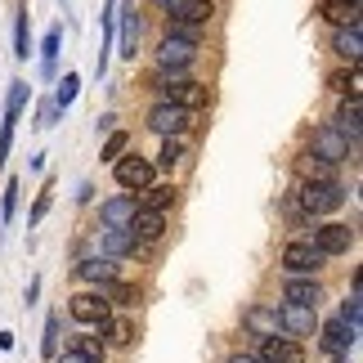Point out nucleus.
Instances as JSON below:
<instances>
[{
    "label": "nucleus",
    "instance_id": "aec40b11",
    "mask_svg": "<svg viewBox=\"0 0 363 363\" xmlns=\"http://www.w3.org/2000/svg\"><path fill=\"white\" fill-rule=\"evenodd\" d=\"M130 251H135L130 225H125V229H104V233H99V256H104V260H125Z\"/></svg>",
    "mask_w": 363,
    "mask_h": 363
},
{
    "label": "nucleus",
    "instance_id": "bb28decb",
    "mask_svg": "<svg viewBox=\"0 0 363 363\" xmlns=\"http://www.w3.org/2000/svg\"><path fill=\"white\" fill-rule=\"evenodd\" d=\"M94 332L104 337V345H108V341H113V345H130V341H135V328H130V318H104V323L94 328Z\"/></svg>",
    "mask_w": 363,
    "mask_h": 363
},
{
    "label": "nucleus",
    "instance_id": "39448f33",
    "mask_svg": "<svg viewBox=\"0 0 363 363\" xmlns=\"http://www.w3.org/2000/svg\"><path fill=\"white\" fill-rule=\"evenodd\" d=\"M113 179H117L121 193H130V198H135V193H144L152 184V162L139 157V152H125V157L113 162Z\"/></svg>",
    "mask_w": 363,
    "mask_h": 363
},
{
    "label": "nucleus",
    "instance_id": "a19ab883",
    "mask_svg": "<svg viewBox=\"0 0 363 363\" xmlns=\"http://www.w3.org/2000/svg\"><path fill=\"white\" fill-rule=\"evenodd\" d=\"M152 5H157V9H162V13H166V18H171V13H175V9H179V5H184V0H152Z\"/></svg>",
    "mask_w": 363,
    "mask_h": 363
},
{
    "label": "nucleus",
    "instance_id": "4468645a",
    "mask_svg": "<svg viewBox=\"0 0 363 363\" xmlns=\"http://www.w3.org/2000/svg\"><path fill=\"white\" fill-rule=\"evenodd\" d=\"M72 278H81V283H94V287H108L117 278V260H104V256H81L72 264Z\"/></svg>",
    "mask_w": 363,
    "mask_h": 363
},
{
    "label": "nucleus",
    "instance_id": "a878e982",
    "mask_svg": "<svg viewBox=\"0 0 363 363\" xmlns=\"http://www.w3.org/2000/svg\"><path fill=\"white\" fill-rule=\"evenodd\" d=\"M59 45H63V27L54 23L50 32H45V40H40V77H54V67H59Z\"/></svg>",
    "mask_w": 363,
    "mask_h": 363
},
{
    "label": "nucleus",
    "instance_id": "c03bdc74",
    "mask_svg": "<svg viewBox=\"0 0 363 363\" xmlns=\"http://www.w3.org/2000/svg\"><path fill=\"white\" fill-rule=\"evenodd\" d=\"M225 363H260V359H256V354H229Z\"/></svg>",
    "mask_w": 363,
    "mask_h": 363
},
{
    "label": "nucleus",
    "instance_id": "f257e3e1",
    "mask_svg": "<svg viewBox=\"0 0 363 363\" xmlns=\"http://www.w3.org/2000/svg\"><path fill=\"white\" fill-rule=\"evenodd\" d=\"M157 90H162L157 104L184 108V113H198V108H206V86H202V81H193L189 72H162V77H157Z\"/></svg>",
    "mask_w": 363,
    "mask_h": 363
},
{
    "label": "nucleus",
    "instance_id": "79ce46f5",
    "mask_svg": "<svg viewBox=\"0 0 363 363\" xmlns=\"http://www.w3.org/2000/svg\"><path fill=\"white\" fill-rule=\"evenodd\" d=\"M36 296H40V278H32V283H27V305H36Z\"/></svg>",
    "mask_w": 363,
    "mask_h": 363
},
{
    "label": "nucleus",
    "instance_id": "72a5a7b5",
    "mask_svg": "<svg viewBox=\"0 0 363 363\" xmlns=\"http://www.w3.org/2000/svg\"><path fill=\"white\" fill-rule=\"evenodd\" d=\"M99 296L108 301V310H113V305H135V296H139V291H135L130 283H117V278H113L108 287H99Z\"/></svg>",
    "mask_w": 363,
    "mask_h": 363
},
{
    "label": "nucleus",
    "instance_id": "4be33fe9",
    "mask_svg": "<svg viewBox=\"0 0 363 363\" xmlns=\"http://www.w3.org/2000/svg\"><path fill=\"white\" fill-rule=\"evenodd\" d=\"M162 229H166V216H162V211H135V220H130L135 242H152V238H162Z\"/></svg>",
    "mask_w": 363,
    "mask_h": 363
},
{
    "label": "nucleus",
    "instance_id": "cd10ccee",
    "mask_svg": "<svg viewBox=\"0 0 363 363\" xmlns=\"http://www.w3.org/2000/svg\"><path fill=\"white\" fill-rule=\"evenodd\" d=\"M72 354H81V359H90V363H104V354H108V345H104V337H99V332H81V337L72 341Z\"/></svg>",
    "mask_w": 363,
    "mask_h": 363
},
{
    "label": "nucleus",
    "instance_id": "7ed1b4c3",
    "mask_svg": "<svg viewBox=\"0 0 363 363\" xmlns=\"http://www.w3.org/2000/svg\"><path fill=\"white\" fill-rule=\"evenodd\" d=\"M193 63H198V40L166 32L162 45H157V67H162V72H189Z\"/></svg>",
    "mask_w": 363,
    "mask_h": 363
},
{
    "label": "nucleus",
    "instance_id": "412c9836",
    "mask_svg": "<svg viewBox=\"0 0 363 363\" xmlns=\"http://www.w3.org/2000/svg\"><path fill=\"white\" fill-rule=\"evenodd\" d=\"M332 54H341V59H350V67H359V59H363V32H359V27H337V32H332Z\"/></svg>",
    "mask_w": 363,
    "mask_h": 363
},
{
    "label": "nucleus",
    "instance_id": "c85d7f7f",
    "mask_svg": "<svg viewBox=\"0 0 363 363\" xmlns=\"http://www.w3.org/2000/svg\"><path fill=\"white\" fill-rule=\"evenodd\" d=\"M77 94H81V77L77 72H63V81H59V90H54V108H59V113H67V108L77 104Z\"/></svg>",
    "mask_w": 363,
    "mask_h": 363
},
{
    "label": "nucleus",
    "instance_id": "ea45409f",
    "mask_svg": "<svg viewBox=\"0 0 363 363\" xmlns=\"http://www.w3.org/2000/svg\"><path fill=\"white\" fill-rule=\"evenodd\" d=\"M94 130H99V135H113V130H117V117H113V113H104L99 121H94Z\"/></svg>",
    "mask_w": 363,
    "mask_h": 363
},
{
    "label": "nucleus",
    "instance_id": "a18cd8bd",
    "mask_svg": "<svg viewBox=\"0 0 363 363\" xmlns=\"http://www.w3.org/2000/svg\"><path fill=\"white\" fill-rule=\"evenodd\" d=\"M0 350H13V332H0Z\"/></svg>",
    "mask_w": 363,
    "mask_h": 363
},
{
    "label": "nucleus",
    "instance_id": "ddd939ff",
    "mask_svg": "<svg viewBox=\"0 0 363 363\" xmlns=\"http://www.w3.org/2000/svg\"><path fill=\"white\" fill-rule=\"evenodd\" d=\"M242 328L251 332V337H260V341L283 337V328H278V310H274V305H247V310H242Z\"/></svg>",
    "mask_w": 363,
    "mask_h": 363
},
{
    "label": "nucleus",
    "instance_id": "b1692460",
    "mask_svg": "<svg viewBox=\"0 0 363 363\" xmlns=\"http://www.w3.org/2000/svg\"><path fill=\"white\" fill-rule=\"evenodd\" d=\"M171 202H175V184H148L135 198L139 211H162V216H166V206H171Z\"/></svg>",
    "mask_w": 363,
    "mask_h": 363
},
{
    "label": "nucleus",
    "instance_id": "a211bd4d",
    "mask_svg": "<svg viewBox=\"0 0 363 363\" xmlns=\"http://www.w3.org/2000/svg\"><path fill=\"white\" fill-rule=\"evenodd\" d=\"M314 13L318 18H328V23H337V27H359L363 18H359V0H318L314 5Z\"/></svg>",
    "mask_w": 363,
    "mask_h": 363
},
{
    "label": "nucleus",
    "instance_id": "c9c22d12",
    "mask_svg": "<svg viewBox=\"0 0 363 363\" xmlns=\"http://www.w3.org/2000/svg\"><path fill=\"white\" fill-rule=\"evenodd\" d=\"M18 179H9V184H5V198H0V225H9V220H13V211H18Z\"/></svg>",
    "mask_w": 363,
    "mask_h": 363
},
{
    "label": "nucleus",
    "instance_id": "393cba45",
    "mask_svg": "<svg viewBox=\"0 0 363 363\" xmlns=\"http://www.w3.org/2000/svg\"><path fill=\"white\" fill-rule=\"evenodd\" d=\"M32 54V13H27V5H18V13H13V59H27Z\"/></svg>",
    "mask_w": 363,
    "mask_h": 363
},
{
    "label": "nucleus",
    "instance_id": "f3484780",
    "mask_svg": "<svg viewBox=\"0 0 363 363\" xmlns=\"http://www.w3.org/2000/svg\"><path fill=\"white\" fill-rule=\"evenodd\" d=\"M260 363H305V345L301 341H287V337H269L260 341Z\"/></svg>",
    "mask_w": 363,
    "mask_h": 363
},
{
    "label": "nucleus",
    "instance_id": "f704fd0d",
    "mask_svg": "<svg viewBox=\"0 0 363 363\" xmlns=\"http://www.w3.org/2000/svg\"><path fill=\"white\" fill-rule=\"evenodd\" d=\"M59 328H63L59 314H50V318H45V341H40V354H45L50 363L59 359Z\"/></svg>",
    "mask_w": 363,
    "mask_h": 363
},
{
    "label": "nucleus",
    "instance_id": "2eb2a0df",
    "mask_svg": "<svg viewBox=\"0 0 363 363\" xmlns=\"http://www.w3.org/2000/svg\"><path fill=\"white\" fill-rule=\"evenodd\" d=\"M135 40H139V9L130 0H117V45L125 59H135Z\"/></svg>",
    "mask_w": 363,
    "mask_h": 363
},
{
    "label": "nucleus",
    "instance_id": "473e14b6",
    "mask_svg": "<svg viewBox=\"0 0 363 363\" xmlns=\"http://www.w3.org/2000/svg\"><path fill=\"white\" fill-rule=\"evenodd\" d=\"M125 152H130V135H125V130L104 135V148H99V157H104V162H117V157H125Z\"/></svg>",
    "mask_w": 363,
    "mask_h": 363
},
{
    "label": "nucleus",
    "instance_id": "6ab92c4d",
    "mask_svg": "<svg viewBox=\"0 0 363 363\" xmlns=\"http://www.w3.org/2000/svg\"><path fill=\"white\" fill-rule=\"evenodd\" d=\"M135 211H139V206H135L130 193H117V198H108L99 206V220H104V229H125L135 220Z\"/></svg>",
    "mask_w": 363,
    "mask_h": 363
},
{
    "label": "nucleus",
    "instance_id": "7c9ffc66",
    "mask_svg": "<svg viewBox=\"0 0 363 363\" xmlns=\"http://www.w3.org/2000/svg\"><path fill=\"white\" fill-rule=\"evenodd\" d=\"M184 162V144H179V139H162V148H157V162H152V171H175V166Z\"/></svg>",
    "mask_w": 363,
    "mask_h": 363
},
{
    "label": "nucleus",
    "instance_id": "423d86ee",
    "mask_svg": "<svg viewBox=\"0 0 363 363\" xmlns=\"http://www.w3.org/2000/svg\"><path fill=\"white\" fill-rule=\"evenodd\" d=\"M350 144H345V139H341V130H337V125H318V130H314V139H310V152H305V157H318V162H328V166H337V162H345V157H350Z\"/></svg>",
    "mask_w": 363,
    "mask_h": 363
},
{
    "label": "nucleus",
    "instance_id": "4c0bfd02",
    "mask_svg": "<svg viewBox=\"0 0 363 363\" xmlns=\"http://www.w3.org/2000/svg\"><path fill=\"white\" fill-rule=\"evenodd\" d=\"M305 179H332V166L318 157H305Z\"/></svg>",
    "mask_w": 363,
    "mask_h": 363
},
{
    "label": "nucleus",
    "instance_id": "37998d69",
    "mask_svg": "<svg viewBox=\"0 0 363 363\" xmlns=\"http://www.w3.org/2000/svg\"><path fill=\"white\" fill-rule=\"evenodd\" d=\"M54 363H90V359H81V354H72V350H63V354L54 359Z\"/></svg>",
    "mask_w": 363,
    "mask_h": 363
},
{
    "label": "nucleus",
    "instance_id": "1a4fd4ad",
    "mask_svg": "<svg viewBox=\"0 0 363 363\" xmlns=\"http://www.w3.org/2000/svg\"><path fill=\"white\" fill-rule=\"evenodd\" d=\"M283 269H287V278H314L318 269H323V256L310 247V242H287L283 247Z\"/></svg>",
    "mask_w": 363,
    "mask_h": 363
},
{
    "label": "nucleus",
    "instance_id": "c756f323",
    "mask_svg": "<svg viewBox=\"0 0 363 363\" xmlns=\"http://www.w3.org/2000/svg\"><path fill=\"white\" fill-rule=\"evenodd\" d=\"M328 86L345 94V99H359V86H363V77H359V67H345V72H332L328 77Z\"/></svg>",
    "mask_w": 363,
    "mask_h": 363
},
{
    "label": "nucleus",
    "instance_id": "5701e85b",
    "mask_svg": "<svg viewBox=\"0 0 363 363\" xmlns=\"http://www.w3.org/2000/svg\"><path fill=\"white\" fill-rule=\"evenodd\" d=\"M341 130V139L345 144H359V99H341V108H337V121H332Z\"/></svg>",
    "mask_w": 363,
    "mask_h": 363
},
{
    "label": "nucleus",
    "instance_id": "6e6552de",
    "mask_svg": "<svg viewBox=\"0 0 363 363\" xmlns=\"http://www.w3.org/2000/svg\"><path fill=\"white\" fill-rule=\"evenodd\" d=\"M278 310V328H283L287 341H301V337H314L318 332V310H301V305H274Z\"/></svg>",
    "mask_w": 363,
    "mask_h": 363
},
{
    "label": "nucleus",
    "instance_id": "20e7f679",
    "mask_svg": "<svg viewBox=\"0 0 363 363\" xmlns=\"http://www.w3.org/2000/svg\"><path fill=\"white\" fill-rule=\"evenodd\" d=\"M32 99V86L27 81H9V99H5V121H0V162H9V148H13V130L23 121V108Z\"/></svg>",
    "mask_w": 363,
    "mask_h": 363
},
{
    "label": "nucleus",
    "instance_id": "58836bf2",
    "mask_svg": "<svg viewBox=\"0 0 363 363\" xmlns=\"http://www.w3.org/2000/svg\"><path fill=\"white\" fill-rule=\"evenodd\" d=\"M59 108H54V104H40V113H36V125H40V130H50V125H59Z\"/></svg>",
    "mask_w": 363,
    "mask_h": 363
},
{
    "label": "nucleus",
    "instance_id": "2f4dec72",
    "mask_svg": "<svg viewBox=\"0 0 363 363\" xmlns=\"http://www.w3.org/2000/svg\"><path fill=\"white\" fill-rule=\"evenodd\" d=\"M50 202H54V179H45V184H40V193H36V202H32V211H27V229H36L40 220H45V211H50Z\"/></svg>",
    "mask_w": 363,
    "mask_h": 363
},
{
    "label": "nucleus",
    "instance_id": "0eeeda50",
    "mask_svg": "<svg viewBox=\"0 0 363 363\" xmlns=\"http://www.w3.org/2000/svg\"><path fill=\"white\" fill-rule=\"evenodd\" d=\"M305 242H310L323 260H328V256H345V251H350V242H354V229H350V225H337V220H332V225H318Z\"/></svg>",
    "mask_w": 363,
    "mask_h": 363
},
{
    "label": "nucleus",
    "instance_id": "f03ea898",
    "mask_svg": "<svg viewBox=\"0 0 363 363\" xmlns=\"http://www.w3.org/2000/svg\"><path fill=\"white\" fill-rule=\"evenodd\" d=\"M301 206L310 216H332V211L345 206V189L337 179H305L301 184Z\"/></svg>",
    "mask_w": 363,
    "mask_h": 363
},
{
    "label": "nucleus",
    "instance_id": "dca6fc26",
    "mask_svg": "<svg viewBox=\"0 0 363 363\" xmlns=\"http://www.w3.org/2000/svg\"><path fill=\"white\" fill-rule=\"evenodd\" d=\"M283 301L301 305V310H318L323 287H318V278H287V283H283Z\"/></svg>",
    "mask_w": 363,
    "mask_h": 363
},
{
    "label": "nucleus",
    "instance_id": "9b49d317",
    "mask_svg": "<svg viewBox=\"0 0 363 363\" xmlns=\"http://www.w3.org/2000/svg\"><path fill=\"white\" fill-rule=\"evenodd\" d=\"M189 117H193V113H184V108L152 104V108H148V130L162 135V139H179V135L189 130Z\"/></svg>",
    "mask_w": 363,
    "mask_h": 363
},
{
    "label": "nucleus",
    "instance_id": "9d476101",
    "mask_svg": "<svg viewBox=\"0 0 363 363\" xmlns=\"http://www.w3.org/2000/svg\"><path fill=\"white\" fill-rule=\"evenodd\" d=\"M354 341H359V328H350L345 318L337 314V318H328V323H318V345H323L328 354H350L354 350Z\"/></svg>",
    "mask_w": 363,
    "mask_h": 363
},
{
    "label": "nucleus",
    "instance_id": "f8f14e48",
    "mask_svg": "<svg viewBox=\"0 0 363 363\" xmlns=\"http://www.w3.org/2000/svg\"><path fill=\"white\" fill-rule=\"evenodd\" d=\"M67 314H72L77 323H86V328H99L108 318V301L99 296V291H77V296L67 301Z\"/></svg>",
    "mask_w": 363,
    "mask_h": 363
},
{
    "label": "nucleus",
    "instance_id": "e433bc0d",
    "mask_svg": "<svg viewBox=\"0 0 363 363\" xmlns=\"http://www.w3.org/2000/svg\"><path fill=\"white\" fill-rule=\"evenodd\" d=\"M359 314H363V305H359V291H350V296L341 301V318H345L350 328H359Z\"/></svg>",
    "mask_w": 363,
    "mask_h": 363
}]
</instances>
